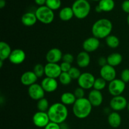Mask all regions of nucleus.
<instances>
[{
  "label": "nucleus",
  "mask_w": 129,
  "mask_h": 129,
  "mask_svg": "<svg viewBox=\"0 0 129 129\" xmlns=\"http://www.w3.org/2000/svg\"><path fill=\"white\" fill-rule=\"evenodd\" d=\"M50 122L60 125L64 123L68 117V110L63 103H55L50 106L47 111Z\"/></svg>",
  "instance_id": "obj_1"
},
{
  "label": "nucleus",
  "mask_w": 129,
  "mask_h": 129,
  "mask_svg": "<svg viewBox=\"0 0 129 129\" xmlns=\"http://www.w3.org/2000/svg\"><path fill=\"white\" fill-rule=\"evenodd\" d=\"M113 24L107 18H101L96 21L92 26L93 36L98 39H106L111 35Z\"/></svg>",
  "instance_id": "obj_2"
},
{
  "label": "nucleus",
  "mask_w": 129,
  "mask_h": 129,
  "mask_svg": "<svg viewBox=\"0 0 129 129\" xmlns=\"http://www.w3.org/2000/svg\"><path fill=\"white\" fill-rule=\"evenodd\" d=\"M93 106L88 98L77 99L73 105L74 115L79 119H84L90 115Z\"/></svg>",
  "instance_id": "obj_3"
},
{
  "label": "nucleus",
  "mask_w": 129,
  "mask_h": 129,
  "mask_svg": "<svg viewBox=\"0 0 129 129\" xmlns=\"http://www.w3.org/2000/svg\"><path fill=\"white\" fill-rule=\"evenodd\" d=\"M71 8L74 16L79 20L86 18L91 11V5L87 0H76Z\"/></svg>",
  "instance_id": "obj_4"
},
{
  "label": "nucleus",
  "mask_w": 129,
  "mask_h": 129,
  "mask_svg": "<svg viewBox=\"0 0 129 129\" xmlns=\"http://www.w3.org/2000/svg\"><path fill=\"white\" fill-rule=\"evenodd\" d=\"M38 21L42 23L48 25L50 24L54 20V11L47 6H39L35 12Z\"/></svg>",
  "instance_id": "obj_5"
},
{
  "label": "nucleus",
  "mask_w": 129,
  "mask_h": 129,
  "mask_svg": "<svg viewBox=\"0 0 129 129\" xmlns=\"http://www.w3.org/2000/svg\"><path fill=\"white\" fill-rule=\"evenodd\" d=\"M126 83L121 79H115L110 82L108 86V92L113 96L122 95L126 88Z\"/></svg>",
  "instance_id": "obj_6"
},
{
  "label": "nucleus",
  "mask_w": 129,
  "mask_h": 129,
  "mask_svg": "<svg viewBox=\"0 0 129 129\" xmlns=\"http://www.w3.org/2000/svg\"><path fill=\"white\" fill-rule=\"evenodd\" d=\"M95 79L93 74L86 72L81 73L80 77L78 79V84L80 88H82L84 90L90 89L91 88H93Z\"/></svg>",
  "instance_id": "obj_7"
},
{
  "label": "nucleus",
  "mask_w": 129,
  "mask_h": 129,
  "mask_svg": "<svg viewBox=\"0 0 129 129\" xmlns=\"http://www.w3.org/2000/svg\"><path fill=\"white\" fill-rule=\"evenodd\" d=\"M32 122L34 125L36 126L37 127L45 128L49 124L50 120L49 119L47 112L38 111L33 116Z\"/></svg>",
  "instance_id": "obj_8"
},
{
  "label": "nucleus",
  "mask_w": 129,
  "mask_h": 129,
  "mask_svg": "<svg viewBox=\"0 0 129 129\" xmlns=\"http://www.w3.org/2000/svg\"><path fill=\"white\" fill-rule=\"evenodd\" d=\"M128 102L127 99L122 95L113 96L110 102V108L114 112H120L127 108Z\"/></svg>",
  "instance_id": "obj_9"
},
{
  "label": "nucleus",
  "mask_w": 129,
  "mask_h": 129,
  "mask_svg": "<svg viewBox=\"0 0 129 129\" xmlns=\"http://www.w3.org/2000/svg\"><path fill=\"white\" fill-rule=\"evenodd\" d=\"M45 93V91L42 87L41 84L37 83L31 85L28 89V94L29 96L34 100L39 101L42 98H44Z\"/></svg>",
  "instance_id": "obj_10"
},
{
  "label": "nucleus",
  "mask_w": 129,
  "mask_h": 129,
  "mask_svg": "<svg viewBox=\"0 0 129 129\" xmlns=\"http://www.w3.org/2000/svg\"><path fill=\"white\" fill-rule=\"evenodd\" d=\"M45 66V75L46 77L57 79L62 73L60 65L55 63H47Z\"/></svg>",
  "instance_id": "obj_11"
},
{
  "label": "nucleus",
  "mask_w": 129,
  "mask_h": 129,
  "mask_svg": "<svg viewBox=\"0 0 129 129\" xmlns=\"http://www.w3.org/2000/svg\"><path fill=\"white\" fill-rule=\"evenodd\" d=\"M100 74L101 78L105 79L107 82L110 83L116 79L117 72L114 67L107 64L105 66L101 68Z\"/></svg>",
  "instance_id": "obj_12"
},
{
  "label": "nucleus",
  "mask_w": 129,
  "mask_h": 129,
  "mask_svg": "<svg viewBox=\"0 0 129 129\" xmlns=\"http://www.w3.org/2000/svg\"><path fill=\"white\" fill-rule=\"evenodd\" d=\"M100 39L93 36L86 39L83 43V50L88 53L96 51L100 47Z\"/></svg>",
  "instance_id": "obj_13"
},
{
  "label": "nucleus",
  "mask_w": 129,
  "mask_h": 129,
  "mask_svg": "<svg viewBox=\"0 0 129 129\" xmlns=\"http://www.w3.org/2000/svg\"><path fill=\"white\" fill-rule=\"evenodd\" d=\"M26 59V54L22 49H16L12 50L9 57V60L15 65H19L23 62Z\"/></svg>",
  "instance_id": "obj_14"
},
{
  "label": "nucleus",
  "mask_w": 129,
  "mask_h": 129,
  "mask_svg": "<svg viewBox=\"0 0 129 129\" xmlns=\"http://www.w3.org/2000/svg\"><path fill=\"white\" fill-rule=\"evenodd\" d=\"M41 86L45 93H53L58 88V82L56 79L45 77L41 82Z\"/></svg>",
  "instance_id": "obj_15"
},
{
  "label": "nucleus",
  "mask_w": 129,
  "mask_h": 129,
  "mask_svg": "<svg viewBox=\"0 0 129 129\" xmlns=\"http://www.w3.org/2000/svg\"><path fill=\"white\" fill-rule=\"evenodd\" d=\"M63 54L61 50L58 48H52L50 49L45 55V59L48 63L57 64L62 59Z\"/></svg>",
  "instance_id": "obj_16"
},
{
  "label": "nucleus",
  "mask_w": 129,
  "mask_h": 129,
  "mask_svg": "<svg viewBox=\"0 0 129 129\" xmlns=\"http://www.w3.org/2000/svg\"><path fill=\"white\" fill-rule=\"evenodd\" d=\"M88 99L93 107H98L103 102V94L100 91L93 89L89 93Z\"/></svg>",
  "instance_id": "obj_17"
},
{
  "label": "nucleus",
  "mask_w": 129,
  "mask_h": 129,
  "mask_svg": "<svg viewBox=\"0 0 129 129\" xmlns=\"http://www.w3.org/2000/svg\"><path fill=\"white\" fill-rule=\"evenodd\" d=\"M38 80V77L34 73V71H26L23 73L20 78V81L21 84L26 86H30L32 84L36 83Z\"/></svg>",
  "instance_id": "obj_18"
},
{
  "label": "nucleus",
  "mask_w": 129,
  "mask_h": 129,
  "mask_svg": "<svg viewBox=\"0 0 129 129\" xmlns=\"http://www.w3.org/2000/svg\"><path fill=\"white\" fill-rule=\"evenodd\" d=\"M76 62L79 68H87L91 62V57L89 53L86 51L80 52L77 55Z\"/></svg>",
  "instance_id": "obj_19"
},
{
  "label": "nucleus",
  "mask_w": 129,
  "mask_h": 129,
  "mask_svg": "<svg viewBox=\"0 0 129 129\" xmlns=\"http://www.w3.org/2000/svg\"><path fill=\"white\" fill-rule=\"evenodd\" d=\"M21 23L26 26H32L38 21L35 13L26 12L23 15L21 19Z\"/></svg>",
  "instance_id": "obj_20"
},
{
  "label": "nucleus",
  "mask_w": 129,
  "mask_h": 129,
  "mask_svg": "<svg viewBox=\"0 0 129 129\" xmlns=\"http://www.w3.org/2000/svg\"><path fill=\"white\" fill-rule=\"evenodd\" d=\"M108 122L113 128H118L122 123V117L117 112H113L108 115Z\"/></svg>",
  "instance_id": "obj_21"
},
{
  "label": "nucleus",
  "mask_w": 129,
  "mask_h": 129,
  "mask_svg": "<svg viewBox=\"0 0 129 129\" xmlns=\"http://www.w3.org/2000/svg\"><path fill=\"white\" fill-rule=\"evenodd\" d=\"M12 52L10 45L4 41L0 42V60H5L9 59Z\"/></svg>",
  "instance_id": "obj_22"
},
{
  "label": "nucleus",
  "mask_w": 129,
  "mask_h": 129,
  "mask_svg": "<svg viewBox=\"0 0 129 129\" xmlns=\"http://www.w3.org/2000/svg\"><path fill=\"white\" fill-rule=\"evenodd\" d=\"M107 62L108 65L112 67H117L119 66L123 60V57L120 53L114 52L110 54L107 57Z\"/></svg>",
  "instance_id": "obj_23"
},
{
  "label": "nucleus",
  "mask_w": 129,
  "mask_h": 129,
  "mask_svg": "<svg viewBox=\"0 0 129 129\" xmlns=\"http://www.w3.org/2000/svg\"><path fill=\"white\" fill-rule=\"evenodd\" d=\"M74 16V12L71 7L66 6L60 10L59 13V17L62 21H68Z\"/></svg>",
  "instance_id": "obj_24"
},
{
  "label": "nucleus",
  "mask_w": 129,
  "mask_h": 129,
  "mask_svg": "<svg viewBox=\"0 0 129 129\" xmlns=\"http://www.w3.org/2000/svg\"><path fill=\"white\" fill-rule=\"evenodd\" d=\"M76 100L74 93H71V92H65L62 93L60 96L61 103L65 105L66 106L73 105Z\"/></svg>",
  "instance_id": "obj_25"
},
{
  "label": "nucleus",
  "mask_w": 129,
  "mask_h": 129,
  "mask_svg": "<svg viewBox=\"0 0 129 129\" xmlns=\"http://www.w3.org/2000/svg\"><path fill=\"white\" fill-rule=\"evenodd\" d=\"M98 5L102 11L110 12L114 9L115 3L114 0H101L99 1Z\"/></svg>",
  "instance_id": "obj_26"
},
{
  "label": "nucleus",
  "mask_w": 129,
  "mask_h": 129,
  "mask_svg": "<svg viewBox=\"0 0 129 129\" xmlns=\"http://www.w3.org/2000/svg\"><path fill=\"white\" fill-rule=\"evenodd\" d=\"M106 44L107 46L112 49H116L120 45V40L117 36L113 35H110L106 38Z\"/></svg>",
  "instance_id": "obj_27"
},
{
  "label": "nucleus",
  "mask_w": 129,
  "mask_h": 129,
  "mask_svg": "<svg viewBox=\"0 0 129 129\" xmlns=\"http://www.w3.org/2000/svg\"><path fill=\"white\" fill-rule=\"evenodd\" d=\"M37 107L38 110L40 111V112H47L48 110L50 108L49 101L45 98H42L40 100L37 101Z\"/></svg>",
  "instance_id": "obj_28"
},
{
  "label": "nucleus",
  "mask_w": 129,
  "mask_h": 129,
  "mask_svg": "<svg viewBox=\"0 0 129 129\" xmlns=\"http://www.w3.org/2000/svg\"><path fill=\"white\" fill-rule=\"evenodd\" d=\"M61 0H47L45 6L54 11L59 10L61 6Z\"/></svg>",
  "instance_id": "obj_29"
},
{
  "label": "nucleus",
  "mask_w": 129,
  "mask_h": 129,
  "mask_svg": "<svg viewBox=\"0 0 129 129\" xmlns=\"http://www.w3.org/2000/svg\"><path fill=\"white\" fill-rule=\"evenodd\" d=\"M106 85H107V81L100 77V78H98L95 79L94 85H93V88L94 89L101 91L105 88Z\"/></svg>",
  "instance_id": "obj_30"
},
{
  "label": "nucleus",
  "mask_w": 129,
  "mask_h": 129,
  "mask_svg": "<svg viewBox=\"0 0 129 129\" xmlns=\"http://www.w3.org/2000/svg\"><path fill=\"white\" fill-rule=\"evenodd\" d=\"M59 80L60 84L64 86H68L71 83L72 78L68 73H62L59 77Z\"/></svg>",
  "instance_id": "obj_31"
},
{
  "label": "nucleus",
  "mask_w": 129,
  "mask_h": 129,
  "mask_svg": "<svg viewBox=\"0 0 129 129\" xmlns=\"http://www.w3.org/2000/svg\"><path fill=\"white\" fill-rule=\"evenodd\" d=\"M33 71L36 74L38 78H42L45 74V66L42 64H37L34 66Z\"/></svg>",
  "instance_id": "obj_32"
},
{
  "label": "nucleus",
  "mask_w": 129,
  "mask_h": 129,
  "mask_svg": "<svg viewBox=\"0 0 129 129\" xmlns=\"http://www.w3.org/2000/svg\"><path fill=\"white\" fill-rule=\"evenodd\" d=\"M68 73H69V76L72 78V79H78V78L80 77L81 74L80 70L78 68H75V67H72L70 71L68 72Z\"/></svg>",
  "instance_id": "obj_33"
},
{
  "label": "nucleus",
  "mask_w": 129,
  "mask_h": 129,
  "mask_svg": "<svg viewBox=\"0 0 129 129\" xmlns=\"http://www.w3.org/2000/svg\"><path fill=\"white\" fill-rule=\"evenodd\" d=\"M74 94L76 99H80V98H84L85 92H84V89L79 87V88H77L76 89H75L74 91Z\"/></svg>",
  "instance_id": "obj_34"
},
{
  "label": "nucleus",
  "mask_w": 129,
  "mask_h": 129,
  "mask_svg": "<svg viewBox=\"0 0 129 129\" xmlns=\"http://www.w3.org/2000/svg\"><path fill=\"white\" fill-rule=\"evenodd\" d=\"M62 62H65L69 63V64H72L74 60V57L73 56V54H70V53H66L65 54H63L62 56Z\"/></svg>",
  "instance_id": "obj_35"
},
{
  "label": "nucleus",
  "mask_w": 129,
  "mask_h": 129,
  "mask_svg": "<svg viewBox=\"0 0 129 129\" xmlns=\"http://www.w3.org/2000/svg\"><path fill=\"white\" fill-rule=\"evenodd\" d=\"M121 79L124 83H127L129 82V69H125L121 73Z\"/></svg>",
  "instance_id": "obj_36"
},
{
  "label": "nucleus",
  "mask_w": 129,
  "mask_h": 129,
  "mask_svg": "<svg viewBox=\"0 0 129 129\" xmlns=\"http://www.w3.org/2000/svg\"><path fill=\"white\" fill-rule=\"evenodd\" d=\"M60 66L62 71V73H68L72 68L71 64L65 62H62L60 64Z\"/></svg>",
  "instance_id": "obj_37"
},
{
  "label": "nucleus",
  "mask_w": 129,
  "mask_h": 129,
  "mask_svg": "<svg viewBox=\"0 0 129 129\" xmlns=\"http://www.w3.org/2000/svg\"><path fill=\"white\" fill-rule=\"evenodd\" d=\"M44 129H60V126L58 123L50 122Z\"/></svg>",
  "instance_id": "obj_38"
},
{
  "label": "nucleus",
  "mask_w": 129,
  "mask_h": 129,
  "mask_svg": "<svg viewBox=\"0 0 129 129\" xmlns=\"http://www.w3.org/2000/svg\"><path fill=\"white\" fill-rule=\"evenodd\" d=\"M122 9L125 13L129 14V0H125L122 3Z\"/></svg>",
  "instance_id": "obj_39"
},
{
  "label": "nucleus",
  "mask_w": 129,
  "mask_h": 129,
  "mask_svg": "<svg viewBox=\"0 0 129 129\" xmlns=\"http://www.w3.org/2000/svg\"><path fill=\"white\" fill-rule=\"evenodd\" d=\"M98 64H99L101 67L105 66V65L108 64V62H107V59L105 57H100L98 59Z\"/></svg>",
  "instance_id": "obj_40"
},
{
  "label": "nucleus",
  "mask_w": 129,
  "mask_h": 129,
  "mask_svg": "<svg viewBox=\"0 0 129 129\" xmlns=\"http://www.w3.org/2000/svg\"><path fill=\"white\" fill-rule=\"evenodd\" d=\"M46 1L47 0H34L35 3L39 6H45L46 4Z\"/></svg>",
  "instance_id": "obj_41"
},
{
  "label": "nucleus",
  "mask_w": 129,
  "mask_h": 129,
  "mask_svg": "<svg viewBox=\"0 0 129 129\" xmlns=\"http://www.w3.org/2000/svg\"><path fill=\"white\" fill-rule=\"evenodd\" d=\"M6 0H0V8L3 9L6 6Z\"/></svg>",
  "instance_id": "obj_42"
},
{
  "label": "nucleus",
  "mask_w": 129,
  "mask_h": 129,
  "mask_svg": "<svg viewBox=\"0 0 129 129\" xmlns=\"http://www.w3.org/2000/svg\"><path fill=\"white\" fill-rule=\"evenodd\" d=\"M60 129H69L68 128V125H67L66 124L65 125L64 123H62V124H60Z\"/></svg>",
  "instance_id": "obj_43"
},
{
  "label": "nucleus",
  "mask_w": 129,
  "mask_h": 129,
  "mask_svg": "<svg viewBox=\"0 0 129 129\" xmlns=\"http://www.w3.org/2000/svg\"><path fill=\"white\" fill-rule=\"evenodd\" d=\"M95 11H96L97 13L102 12V10H101V9H100V8L99 6H98V5H97V6H96V8H95Z\"/></svg>",
  "instance_id": "obj_44"
},
{
  "label": "nucleus",
  "mask_w": 129,
  "mask_h": 129,
  "mask_svg": "<svg viewBox=\"0 0 129 129\" xmlns=\"http://www.w3.org/2000/svg\"><path fill=\"white\" fill-rule=\"evenodd\" d=\"M3 60H0V68H2L3 67Z\"/></svg>",
  "instance_id": "obj_45"
},
{
  "label": "nucleus",
  "mask_w": 129,
  "mask_h": 129,
  "mask_svg": "<svg viewBox=\"0 0 129 129\" xmlns=\"http://www.w3.org/2000/svg\"><path fill=\"white\" fill-rule=\"evenodd\" d=\"M127 23H128V25H129V14H128V16H127Z\"/></svg>",
  "instance_id": "obj_46"
},
{
  "label": "nucleus",
  "mask_w": 129,
  "mask_h": 129,
  "mask_svg": "<svg viewBox=\"0 0 129 129\" xmlns=\"http://www.w3.org/2000/svg\"><path fill=\"white\" fill-rule=\"evenodd\" d=\"M127 109H128V111L129 112V103H128V105H127Z\"/></svg>",
  "instance_id": "obj_47"
},
{
  "label": "nucleus",
  "mask_w": 129,
  "mask_h": 129,
  "mask_svg": "<svg viewBox=\"0 0 129 129\" xmlns=\"http://www.w3.org/2000/svg\"><path fill=\"white\" fill-rule=\"evenodd\" d=\"M93 1H100L101 0H93Z\"/></svg>",
  "instance_id": "obj_48"
}]
</instances>
